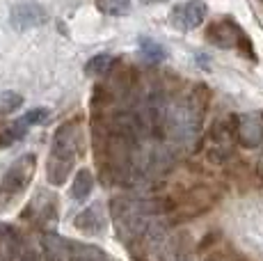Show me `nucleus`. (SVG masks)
Masks as SVG:
<instances>
[{"label":"nucleus","instance_id":"1","mask_svg":"<svg viewBox=\"0 0 263 261\" xmlns=\"http://www.w3.org/2000/svg\"><path fill=\"white\" fill-rule=\"evenodd\" d=\"M206 42H211L217 48H238L245 58H252L256 62V53H254V44L247 37V32L238 26V21L231 16H222L213 21L206 28Z\"/></svg>","mask_w":263,"mask_h":261},{"label":"nucleus","instance_id":"2","mask_svg":"<svg viewBox=\"0 0 263 261\" xmlns=\"http://www.w3.org/2000/svg\"><path fill=\"white\" fill-rule=\"evenodd\" d=\"M34 170H37V156H34V154H23V156H18L7 167V172H5V177H3V183H0L3 193L16 195V193H21V190H25L30 185V181H32Z\"/></svg>","mask_w":263,"mask_h":261},{"label":"nucleus","instance_id":"3","mask_svg":"<svg viewBox=\"0 0 263 261\" xmlns=\"http://www.w3.org/2000/svg\"><path fill=\"white\" fill-rule=\"evenodd\" d=\"M78 138H80V135H78V124H76V122L62 124V126L55 130L50 158L64 160V163H73L76 154L80 152V140Z\"/></svg>","mask_w":263,"mask_h":261},{"label":"nucleus","instance_id":"4","mask_svg":"<svg viewBox=\"0 0 263 261\" xmlns=\"http://www.w3.org/2000/svg\"><path fill=\"white\" fill-rule=\"evenodd\" d=\"M46 21H48L46 9H44L39 3H32V0H25V3L14 5L12 12H9V23H12V28H16V30L37 28V26H44Z\"/></svg>","mask_w":263,"mask_h":261},{"label":"nucleus","instance_id":"5","mask_svg":"<svg viewBox=\"0 0 263 261\" xmlns=\"http://www.w3.org/2000/svg\"><path fill=\"white\" fill-rule=\"evenodd\" d=\"M206 12H209V7H206L204 0H188V3L176 5L172 9L170 21L179 30H195L204 23Z\"/></svg>","mask_w":263,"mask_h":261},{"label":"nucleus","instance_id":"6","mask_svg":"<svg viewBox=\"0 0 263 261\" xmlns=\"http://www.w3.org/2000/svg\"><path fill=\"white\" fill-rule=\"evenodd\" d=\"M234 140L245 149H256L259 144H263V119H259L256 115H238Z\"/></svg>","mask_w":263,"mask_h":261},{"label":"nucleus","instance_id":"7","mask_svg":"<svg viewBox=\"0 0 263 261\" xmlns=\"http://www.w3.org/2000/svg\"><path fill=\"white\" fill-rule=\"evenodd\" d=\"M73 225H76V229H80L83 234L99 236V234H103V229H105V218H103V213H101L99 204H92V207L83 209L76 215Z\"/></svg>","mask_w":263,"mask_h":261},{"label":"nucleus","instance_id":"8","mask_svg":"<svg viewBox=\"0 0 263 261\" xmlns=\"http://www.w3.org/2000/svg\"><path fill=\"white\" fill-rule=\"evenodd\" d=\"M44 245V259L46 261H69V254H71V248H67V240L60 238L58 234H46L42 238Z\"/></svg>","mask_w":263,"mask_h":261},{"label":"nucleus","instance_id":"9","mask_svg":"<svg viewBox=\"0 0 263 261\" xmlns=\"http://www.w3.org/2000/svg\"><path fill=\"white\" fill-rule=\"evenodd\" d=\"M211 99H213V92H211L209 85H195V87H192L188 108L192 110V115H195L197 119H204V115L209 113Z\"/></svg>","mask_w":263,"mask_h":261},{"label":"nucleus","instance_id":"10","mask_svg":"<svg viewBox=\"0 0 263 261\" xmlns=\"http://www.w3.org/2000/svg\"><path fill=\"white\" fill-rule=\"evenodd\" d=\"M94 190V174L89 170H78L71 183V197L76 202H85Z\"/></svg>","mask_w":263,"mask_h":261},{"label":"nucleus","instance_id":"11","mask_svg":"<svg viewBox=\"0 0 263 261\" xmlns=\"http://www.w3.org/2000/svg\"><path fill=\"white\" fill-rule=\"evenodd\" d=\"M25 133H28V124L23 122V117L7 122V124H0V147H9L16 140H21Z\"/></svg>","mask_w":263,"mask_h":261},{"label":"nucleus","instance_id":"12","mask_svg":"<svg viewBox=\"0 0 263 261\" xmlns=\"http://www.w3.org/2000/svg\"><path fill=\"white\" fill-rule=\"evenodd\" d=\"M138 44H140V53L144 55V60L146 62H151V64H160V62H165L167 60V51H165V46L163 44H158V42H154L151 37H140L138 39Z\"/></svg>","mask_w":263,"mask_h":261},{"label":"nucleus","instance_id":"13","mask_svg":"<svg viewBox=\"0 0 263 261\" xmlns=\"http://www.w3.org/2000/svg\"><path fill=\"white\" fill-rule=\"evenodd\" d=\"M73 170V163H64V160H58V158H48L46 163V179L50 185H62L67 183V177L71 174Z\"/></svg>","mask_w":263,"mask_h":261},{"label":"nucleus","instance_id":"14","mask_svg":"<svg viewBox=\"0 0 263 261\" xmlns=\"http://www.w3.org/2000/svg\"><path fill=\"white\" fill-rule=\"evenodd\" d=\"M18 252V238L12 232V227L0 225V261H14Z\"/></svg>","mask_w":263,"mask_h":261},{"label":"nucleus","instance_id":"15","mask_svg":"<svg viewBox=\"0 0 263 261\" xmlns=\"http://www.w3.org/2000/svg\"><path fill=\"white\" fill-rule=\"evenodd\" d=\"M115 58L108 53H99L94 55V58L87 60V64H85V73H87L89 78H103L105 73L110 71V67H112Z\"/></svg>","mask_w":263,"mask_h":261},{"label":"nucleus","instance_id":"16","mask_svg":"<svg viewBox=\"0 0 263 261\" xmlns=\"http://www.w3.org/2000/svg\"><path fill=\"white\" fill-rule=\"evenodd\" d=\"M69 261H110V259L105 257L103 250L94 248V245H76V248H71Z\"/></svg>","mask_w":263,"mask_h":261},{"label":"nucleus","instance_id":"17","mask_svg":"<svg viewBox=\"0 0 263 261\" xmlns=\"http://www.w3.org/2000/svg\"><path fill=\"white\" fill-rule=\"evenodd\" d=\"M96 9L108 16H126L130 14V0H96Z\"/></svg>","mask_w":263,"mask_h":261},{"label":"nucleus","instance_id":"18","mask_svg":"<svg viewBox=\"0 0 263 261\" xmlns=\"http://www.w3.org/2000/svg\"><path fill=\"white\" fill-rule=\"evenodd\" d=\"M23 105V97L18 92H3L0 94V117L12 115L14 110H18Z\"/></svg>","mask_w":263,"mask_h":261},{"label":"nucleus","instance_id":"19","mask_svg":"<svg viewBox=\"0 0 263 261\" xmlns=\"http://www.w3.org/2000/svg\"><path fill=\"white\" fill-rule=\"evenodd\" d=\"M46 119H48V110L46 108H32L30 113L23 115V122L28 124V128L30 126H37V124H44Z\"/></svg>","mask_w":263,"mask_h":261},{"label":"nucleus","instance_id":"20","mask_svg":"<svg viewBox=\"0 0 263 261\" xmlns=\"http://www.w3.org/2000/svg\"><path fill=\"white\" fill-rule=\"evenodd\" d=\"M21 261H39V259H37V254H34V252H23Z\"/></svg>","mask_w":263,"mask_h":261},{"label":"nucleus","instance_id":"21","mask_svg":"<svg viewBox=\"0 0 263 261\" xmlns=\"http://www.w3.org/2000/svg\"><path fill=\"white\" fill-rule=\"evenodd\" d=\"M256 172L263 177V154H261V158H259V165H256Z\"/></svg>","mask_w":263,"mask_h":261},{"label":"nucleus","instance_id":"22","mask_svg":"<svg viewBox=\"0 0 263 261\" xmlns=\"http://www.w3.org/2000/svg\"><path fill=\"white\" fill-rule=\"evenodd\" d=\"M204 261H215V259H204Z\"/></svg>","mask_w":263,"mask_h":261},{"label":"nucleus","instance_id":"23","mask_svg":"<svg viewBox=\"0 0 263 261\" xmlns=\"http://www.w3.org/2000/svg\"><path fill=\"white\" fill-rule=\"evenodd\" d=\"M154 3H156V0H154ZM160 3H163V0H160Z\"/></svg>","mask_w":263,"mask_h":261}]
</instances>
